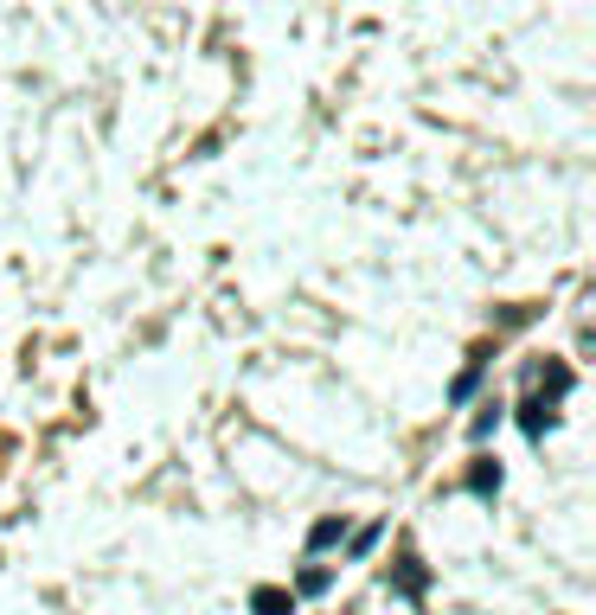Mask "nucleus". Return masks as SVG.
I'll use <instances>...</instances> for the list:
<instances>
[{
	"label": "nucleus",
	"mask_w": 596,
	"mask_h": 615,
	"mask_svg": "<svg viewBox=\"0 0 596 615\" xmlns=\"http://www.w3.org/2000/svg\"><path fill=\"white\" fill-rule=\"evenodd\" d=\"M251 609H257V615H289L296 603H289V590H257V596H251Z\"/></svg>",
	"instance_id": "1"
},
{
	"label": "nucleus",
	"mask_w": 596,
	"mask_h": 615,
	"mask_svg": "<svg viewBox=\"0 0 596 615\" xmlns=\"http://www.w3.org/2000/svg\"><path fill=\"white\" fill-rule=\"evenodd\" d=\"M468 487H475V494H494V487H500V469H494V462H482V469L468 474Z\"/></svg>",
	"instance_id": "5"
},
{
	"label": "nucleus",
	"mask_w": 596,
	"mask_h": 615,
	"mask_svg": "<svg viewBox=\"0 0 596 615\" xmlns=\"http://www.w3.org/2000/svg\"><path fill=\"white\" fill-rule=\"evenodd\" d=\"M391 583H398L405 596H423V583H430V578H423V564H417V558H405V564H398V578H391Z\"/></svg>",
	"instance_id": "2"
},
{
	"label": "nucleus",
	"mask_w": 596,
	"mask_h": 615,
	"mask_svg": "<svg viewBox=\"0 0 596 615\" xmlns=\"http://www.w3.org/2000/svg\"><path fill=\"white\" fill-rule=\"evenodd\" d=\"M520 424H526L532 436H539L545 424H552V404H539V398H532V404H520Z\"/></svg>",
	"instance_id": "3"
},
{
	"label": "nucleus",
	"mask_w": 596,
	"mask_h": 615,
	"mask_svg": "<svg viewBox=\"0 0 596 615\" xmlns=\"http://www.w3.org/2000/svg\"><path fill=\"white\" fill-rule=\"evenodd\" d=\"M340 532H346V526H340V519H321V526H314V532H308V545H314V551H328V545H334Z\"/></svg>",
	"instance_id": "4"
}]
</instances>
